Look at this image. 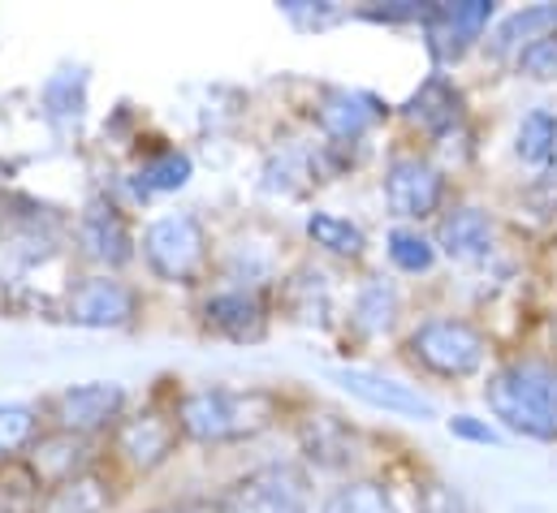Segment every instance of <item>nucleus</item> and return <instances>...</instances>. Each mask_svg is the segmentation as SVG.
<instances>
[{"label":"nucleus","instance_id":"15","mask_svg":"<svg viewBox=\"0 0 557 513\" xmlns=\"http://www.w3.org/2000/svg\"><path fill=\"white\" fill-rule=\"evenodd\" d=\"M385 117H389V104L381 96L350 91V87H333L315 104V126L324 129L329 142H359L368 129H376Z\"/></svg>","mask_w":557,"mask_h":513},{"label":"nucleus","instance_id":"7","mask_svg":"<svg viewBox=\"0 0 557 513\" xmlns=\"http://www.w3.org/2000/svg\"><path fill=\"white\" fill-rule=\"evenodd\" d=\"M143 315V293L139 285L122 280L117 272H96L83 276L70 293H65V320L91 333H117L131 328Z\"/></svg>","mask_w":557,"mask_h":513},{"label":"nucleus","instance_id":"33","mask_svg":"<svg viewBox=\"0 0 557 513\" xmlns=\"http://www.w3.org/2000/svg\"><path fill=\"white\" fill-rule=\"evenodd\" d=\"M449 436L454 440H471V445H502V431L475 414H454L449 418Z\"/></svg>","mask_w":557,"mask_h":513},{"label":"nucleus","instance_id":"6","mask_svg":"<svg viewBox=\"0 0 557 513\" xmlns=\"http://www.w3.org/2000/svg\"><path fill=\"white\" fill-rule=\"evenodd\" d=\"M39 410H44V423L52 431H70V436L96 440V436H109L126 418L131 392L117 380H87V385H70L61 392H52Z\"/></svg>","mask_w":557,"mask_h":513},{"label":"nucleus","instance_id":"21","mask_svg":"<svg viewBox=\"0 0 557 513\" xmlns=\"http://www.w3.org/2000/svg\"><path fill=\"white\" fill-rule=\"evenodd\" d=\"M545 35H557V4H528V9H515L510 17L497 22L488 52L493 57H519L523 48H532Z\"/></svg>","mask_w":557,"mask_h":513},{"label":"nucleus","instance_id":"37","mask_svg":"<svg viewBox=\"0 0 557 513\" xmlns=\"http://www.w3.org/2000/svg\"><path fill=\"white\" fill-rule=\"evenodd\" d=\"M515 513H545V510H536V505H523V510H515Z\"/></svg>","mask_w":557,"mask_h":513},{"label":"nucleus","instance_id":"11","mask_svg":"<svg viewBox=\"0 0 557 513\" xmlns=\"http://www.w3.org/2000/svg\"><path fill=\"white\" fill-rule=\"evenodd\" d=\"M497 4L493 0H458V4H428V17L419 22L423 26V39H428V52L432 61L441 65H454L467 57V48L484 35V26L493 22Z\"/></svg>","mask_w":557,"mask_h":513},{"label":"nucleus","instance_id":"29","mask_svg":"<svg viewBox=\"0 0 557 513\" xmlns=\"http://www.w3.org/2000/svg\"><path fill=\"white\" fill-rule=\"evenodd\" d=\"M515 151H519V160H528V164H549V160H557V113L532 109V113L519 122Z\"/></svg>","mask_w":557,"mask_h":513},{"label":"nucleus","instance_id":"12","mask_svg":"<svg viewBox=\"0 0 557 513\" xmlns=\"http://www.w3.org/2000/svg\"><path fill=\"white\" fill-rule=\"evenodd\" d=\"M199 320L212 337H225V341H264L269 333V298L260 289H238V285H225V289H212L199 306Z\"/></svg>","mask_w":557,"mask_h":513},{"label":"nucleus","instance_id":"32","mask_svg":"<svg viewBox=\"0 0 557 513\" xmlns=\"http://www.w3.org/2000/svg\"><path fill=\"white\" fill-rule=\"evenodd\" d=\"M515 65H519V74L532 78V83H554L557 78V35H545V39H536L532 48H523V52L515 57Z\"/></svg>","mask_w":557,"mask_h":513},{"label":"nucleus","instance_id":"30","mask_svg":"<svg viewBox=\"0 0 557 513\" xmlns=\"http://www.w3.org/2000/svg\"><path fill=\"white\" fill-rule=\"evenodd\" d=\"M385 251H389V263H394L398 272H407V276H423V272H432V263H436V242L423 238L419 229H389Z\"/></svg>","mask_w":557,"mask_h":513},{"label":"nucleus","instance_id":"35","mask_svg":"<svg viewBox=\"0 0 557 513\" xmlns=\"http://www.w3.org/2000/svg\"><path fill=\"white\" fill-rule=\"evenodd\" d=\"M359 17H368V22H423V17H428V4H416V0H394V4L363 9Z\"/></svg>","mask_w":557,"mask_h":513},{"label":"nucleus","instance_id":"27","mask_svg":"<svg viewBox=\"0 0 557 513\" xmlns=\"http://www.w3.org/2000/svg\"><path fill=\"white\" fill-rule=\"evenodd\" d=\"M44 479L26 458L0 462V513H44Z\"/></svg>","mask_w":557,"mask_h":513},{"label":"nucleus","instance_id":"14","mask_svg":"<svg viewBox=\"0 0 557 513\" xmlns=\"http://www.w3.org/2000/svg\"><path fill=\"white\" fill-rule=\"evenodd\" d=\"M298 449L315 471H350L359 462V431L333 410H311L298 418Z\"/></svg>","mask_w":557,"mask_h":513},{"label":"nucleus","instance_id":"19","mask_svg":"<svg viewBox=\"0 0 557 513\" xmlns=\"http://www.w3.org/2000/svg\"><path fill=\"white\" fill-rule=\"evenodd\" d=\"M87 91H91V78H87V65H61L57 74L44 78L39 87V109L48 117V126L70 134L87 122Z\"/></svg>","mask_w":557,"mask_h":513},{"label":"nucleus","instance_id":"38","mask_svg":"<svg viewBox=\"0 0 557 513\" xmlns=\"http://www.w3.org/2000/svg\"><path fill=\"white\" fill-rule=\"evenodd\" d=\"M0 168H4V164H0Z\"/></svg>","mask_w":557,"mask_h":513},{"label":"nucleus","instance_id":"13","mask_svg":"<svg viewBox=\"0 0 557 513\" xmlns=\"http://www.w3.org/2000/svg\"><path fill=\"white\" fill-rule=\"evenodd\" d=\"M329 380L342 392H350L355 401L372 405V410H385V414H398V418H416V423L436 418L432 397H423L416 385H403L394 376H381V372H368V367H329Z\"/></svg>","mask_w":557,"mask_h":513},{"label":"nucleus","instance_id":"23","mask_svg":"<svg viewBox=\"0 0 557 513\" xmlns=\"http://www.w3.org/2000/svg\"><path fill=\"white\" fill-rule=\"evenodd\" d=\"M190 177H195V160H190V151H182L173 142L151 147L135 168V186H139L143 199L147 195H177L190 186Z\"/></svg>","mask_w":557,"mask_h":513},{"label":"nucleus","instance_id":"5","mask_svg":"<svg viewBox=\"0 0 557 513\" xmlns=\"http://www.w3.org/2000/svg\"><path fill=\"white\" fill-rule=\"evenodd\" d=\"M182 427L173 405H143L126 410V418L109 431V462L122 466L126 475H156L160 466H169L182 449Z\"/></svg>","mask_w":557,"mask_h":513},{"label":"nucleus","instance_id":"34","mask_svg":"<svg viewBox=\"0 0 557 513\" xmlns=\"http://www.w3.org/2000/svg\"><path fill=\"white\" fill-rule=\"evenodd\" d=\"M281 13L294 17L298 26H324V22H337V17H342V9H333V4H311V0H285Z\"/></svg>","mask_w":557,"mask_h":513},{"label":"nucleus","instance_id":"4","mask_svg":"<svg viewBox=\"0 0 557 513\" xmlns=\"http://www.w3.org/2000/svg\"><path fill=\"white\" fill-rule=\"evenodd\" d=\"M407 354L411 363L423 367L428 376L441 380H467L484 367L488 359V337L471 324V320H454V315H432L411 328L407 337Z\"/></svg>","mask_w":557,"mask_h":513},{"label":"nucleus","instance_id":"28","mask_svg":"<svg viewBox=\"0 0 557 513\" xmlns=\"http://www.w3.org/2000/svg\"><path fill=\"white\" fill-rule=\"evenodd\" d=\"M320 513H398L394 510V497L385 484L376 479H346L342 488H333L324 497Z\"/></svg>","mask_w":557,"mask_h":513},{"label":"nucleus","instance_id":"10","mask_svg":"<svg viewBox=\"0 0 557 513\" xmlns=\"http://www.w3.org/2000/svg\"><path fill=\"white\" fill-rule=\"evenodd\" d=\"M78 247L91 263H100L104 272H122L131 259L139 255V242H135V229L122 212L117 199L109 195H91L78 212Z\"/></svg>","mask_w":557,"mask_h":513},{"label":"nucleus","instance_id":"17","mask_svg":"<svg viewBox=\"0 0 557 513\" xmlns=\"http://www.w3.org/2000/svg\"><path fill=\"white\" fill-rule=\"evenodd\" d=\"M403 117H407L419 134L441 138V134H449V129L462 126V117H467V100H462V91H458L445 74H432V78L419 83V91L403 104Z\"/></svg>","mask_w":557,"mask_h":513},{"label":"nucleus","instance_id":"22","mask_svg":"<svg viewBox=\"0 0 557 513\" xmlns=\"http://www.w3.org/2000/svg\"><path fill=\"white\" fill-rule=\"evenodd\" d=\"M403 315V293L394 280L385 276H368L355 293V306H350V324L363 333V337H385Z\"/></svg>","mask_w":557,"mask_h":513},{"label":"nucleus","instance_id":"31","mask_svg":"<svg viewBox=\"0 0 557 513\" xmlns=\"http://www.w3.org/2000/svg\"><path fill=\"white\" fill-rule=\"evenodd\" d=\"M419 513H480L471 505V497L445 479H428L419 484Z\"/></svg>","mask_w":557,"mask_h":513},{"label":"nucleus","instance_id":"9","mask_svg":"<svg viewBox=\"0 0 557 513\" xmlns=\"http://www.w3.org/2000/svg\"><path fill=\"white\" fill-rule=\"evenodd\" d=\"M381 190H385V208L398 221H428L445 203V173L428 155L407 151V155H394L385 164Z\"/></svg>","mask_w":557,"mask_h":513},{"label":"nucleus","instance_id":"16","mask_svg":"<svg viewBox=\"0 0 557 513\" xmlns=\"http://www.w3.org/2000/svg\"><path fill=\"white\" fill-rule=\"evenodd\" d=\"M26 462L44 479V488H57V484H65V479L100 466V453H96V440H83V436L44 427V436L35 440V449L26 453Z\"/></svg>","mask_w":557,"mask_h":513},{"label":"nucleus","instance_id":"25","mask_svg":"<svg viewBox=\"0 0 557 513\" xmlns=\"http://www.w3.org/2000/svg\"><path fill=\"white\" fill-rule=\"evenodd\" d=\"M281 306H285L294 320H302V324H324V315H329V306H333L329 276H324V272H311V267L294 272L289 280H281Z\"/></svg>","mask_w":557,"mask_h":513},{"label":"nucleus","instance_id":"3","mask_svg":"<svg viewBox=\"0 0 557 513\" xmlns=\"http://www.w3.org/2000/svg\"><path fill=\"white\" fill-rule=\"evenodd\" d=\"M143 263L156 280L164 285H199L208 263H212V242L208 229L195 212H169L156 216L143 229Z\"/></svg>","mask_w":557,"mask_h":513},{"label":"nucleus","instance_id":"24","mask_svg":"<svg viewBox=\"0 0 557 513\" xmlns=\"http://www.w3.org/2000/svg\"><path fill=\"white\" fill-rule=\"evenodd\" d=\"M302 229H307V242L320 247L324 255L363 259V251H368V234H363L350 216H337V212H311Z\"/></svg>","mask_w":557,"mask_h":513},{"label":"nucleus","instance_id":"26","mask_svg":"<svg viewBox=\"0 0 557 513\" xmlns=\"http://www.w3.org/2000/svg\"><path fill=\"white\" fill-rule=\"evenodd\" d=\"M44 410L30 401H0V462L26 458L44 436Z\"/></svg>","mask_w":557,"mask_h":513},{"label":"nucleus","instance_id":"18","mask_svg":"<svg viewBox=\"0 0 557 513\" xmlns=\"http://www.w3.org/2000/svg\"><path fill=\"white\" fill-rule=\"evenodd\" d=\"M493 238H497L493 216H488L484 208H475V203H458V208H449V212L441 216V225H436V247L454 259V263L488 259Z\"/></svg>","mask_w":557,"mask_h":513},{"label":"nucleus","instance_id":"8","mask_svg":"<svg viewBox=\"0 0 557 513\" xmlns=\"http://www.w3.org/2000/svg\"><path fill=\"white\" fill-rule=\"evenodd\" d=\"M212 513H311L307 510V475L294 466H260L230 484Z\"/></svg>","mask_w":557,"mask_h":513},{"label":"nucleus","instance_id":"2","mask_svg":"<svg viewBox=\"0 0 557 513\" xmlns=\"http://www.w3.org/2000/svg\"><path fill=\"white\" fill-rule=\"evenodd\" d=\"M493 418L528 440H557V367L545 359H515L484 385Z\"/></svg>","mask_w":557,"mask_h":513},{"label":"nucleus","instance_id":"20","mask_svg":"<svg viewBox=\"0 0 557 513\" xmlns=\"http://www.w3.org/2000/svg\"><path fill=\"white\" fill-rule=\"evenodd\" d=\"M113 505H117V479L113 471H104V462L44 492V513H109Z\"/></svg>","mask_w":557,"mask_h":513},{"label":"nucleus","instance_id":"1","mask_svg":"<svg viewBox=\"0 0 557 513\" xmlns=\"http://www.w3.org/2000/svg\"><path fill=\"white\" fill-rule=\"evenodd\" d=\"M173 414L190 445H247L277 427L285 414V397L277 388L203 385L177 392Z\"/></svg>","mask_w":557,"mask_h":513},{"label":"nucleus","instance_id":"36","mask_svg":"<svg viewBox=\"0 0 557 513\" xmlns=\"http://www.w3.org/2000/svg\"><path fill=\"white\" fill-rule=\"evenodd\" d=\"M151 513H212V505H169V510H151Z\"/></svg>","mask_w":557,"mask_h":513}]
</instances>
